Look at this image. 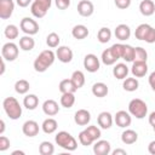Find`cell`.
Instances as JSON below:
<instances>
[{
  "label": "cell",
  "instance_id": "1",
  "mask_svg": "<svg viewBox=\"0 0 155 155\" xmlns=\"http://www.w3.org/2000/svg\"><path fill=\"white\" fill-rule=\"evenodd\" d=\"M56 59V53L52 50H44L40 52V54L35 58L34 61V69L38 73H44L46 71L54 62Z\"/></svg>",
  "mask_w": 155,
  "mask_h": 155
},
{
  "label": "cell",
  "instance_id": "5",
  "mask_svg": "<svg viewBox=\"0 0 155 155\" xmlns=\"http://www.w3.org/2000/svg\"><path fill=\"white\" fill-rule=\"evenodd\" d=\"M128 113L136 119H144L148 114V105L140 98H133L128 103Z\"/></svg>",
  "mask_w": 155,
  "mask_h": 155
},
{
  "label": "cell",
  "instance_id": "50",
  "mask_svg": "<svg viewBox=\"0 0 155 155\" xmlns=\"http://www.w3.org/2000/svg\"><path fill=\"white\" fill-rule=\"evenodd\" d=\"M111 154H113V155H119V154H121V155H126L127 153H126V150H124V149H115V150L111 151Z\"/></svg>",
  "mask_w": 155,
  "mask_h": 155
},
{
  "label": "cell",
  "instance_id": "31",
  "mask_svg": "<svg viewBox=\"0 0 155 155\" xmlns=\"http://www.w3.org/2000/svg\"><path fill=\"white\" fill-rule=\"evenodd\" d=\"M111 39V30L108 28V27H103L98 30L97 33V40L101 42V44H107L109 42Z\"/></svg>",
  "mask_w": 155,
  "mask_h": 155
},
{
  "label": "cell",
  "instance_id": "15",
  "mask_svg": "<svg viewBox=\"0 0 155 155\" xmlns=\"http://www.w3.org/2000/svg\"><path fill=\"white\" fill-rule=\"evenodd\" d=\"M22 132L27 137H35L39 133V124L34 120H27L22 126Z\"/></svg>",
  "mask_w": 155,
  "mask_h": 155
},
{
  "label": "cell",
  "instance_id": "4",
  "mask_svg": "<svg viewBox=\"0 0 155 155\" xmlns=\"http://www.w3.org/2000/svg\"><path fill=\"white\" fill-rule=\"evenodd\" d=\"M134 36L138 40L145 41L148 44H154L155 42V28L147 23H142L136 28Z\"/></svg>",
  "mask_w": 155,
  "mask_h": 155
},
{
  "label": "cell",
  "instance_id": "24",
  "mask_svg": "<svg viewBox=\"0 0 155 155\" xmlns=\"http://www.w3.org/2000/svg\"><path fill=\"white\" fill-rule=\"evenodd\" d=\"M108 92H109V88L104 82H96L92 86V94L94 97L103 98V97H105L108 94Z\"/></svg>",
  "mask_w": 155,
  "mask_h": 155
},
{
  "label": "cell",
  "instance_id": "35",
  "mask_svg": "<svg viewBox=\"0 0 155 155\" xmlns=\"http://www.w3.org/2000/svg\"><path fill=\"white\" fill-rule=\"evenodd\" d=\"M75 103V96L74 93H62V97H61V105L63 108H71Z\"/></svg>",
  "mask_w": 155,
  "mask_h": 155
},
{
  "label": "cell",
  "instance_id": "46",
  "mask_svg": "<svg viewBox=\"0 0 155 155\" xmlns=\"http://www.w3.org/2000/svg\"><path fill=\"white\" fill-rule=\"evenodd\" d=\"M54 5L59 10H67L70 6V0H54Z\"/></svg>",
  "mask_w": 155,
  "mask_h": 155
},
{
  "label": "cell",
  "instance_id": "30",
  "mask_svg": "<svg viewBox=\"0 0 155 155\" xmlns=\"http://www.w3.org/2000/svg\"><path fill=\"white\" fill-rule=\"evenodd\" d=\"M122 87L127 92H133V91H137L138 90L139 82H138L137 78H126V79H124Z\"/></svg>",
  "mask_w": 155,
  "mask_h": 155
},
{
  "label": "cell",
  "instance_id": "19",
  "mask_svg": "<svg viewBox=\"0 0 155 155\" xmlns=\"http://www.w3.org/2000/svg\"><path fill=\"white\" fill-rule=\"evenodd\" d=\"M42 111L47 115V116H54L58 114L59 111V107L58 103L53 99H46L42 104Z\"/></svg>",
  "mask_w": 155,
  "mask_h": 155
},
{
  "label": "cell",
  "instance_id": "51",
  "mask_svg": "<svg viewBox=\"0 0 155 155\" xmlns=\"http://www.w3.org/2000/svg\"><path fill=\"white\" fill-rule=\"evenodd\" d=\"M149 124H150L151 126L155 125V111H151V113H150V115H149Z\"/></svg>",
  "mask_w": 155,
  "mask_h": 155
},
{
  "label": "cell",
  "instance_id": "48",
  "mask_svg": "<svg viewBox=\"0 0 155 155\" xmlns=\"http://www.w3.org/2000/svg\"><path fill=\"white\" fill-rule=\"evenodd\" d=\"M33 0H16V4L19 6V7H27L29 5H31Z\"/></svg>",
  "mask_w": 155,
  "mask_h": 155
},
{
  "label": "cell",
  "instance_id": "39",
  "mask_svg": "<svg viewBox=\"0 0 155 155\" xmlns=\"http://www.w3.org/2000/svg\"><path fill=\"white\" fill-rule=\"evenodd\" d=\"M59 42H61V38L57 33H50L46 38V44L48 47L51 48H56L59 46Z\"/></svg>",
  "mask_w": 155,
  "mask_h": 155
},
{
  "label": "cell",
  "instance_id": "49",
  "mask_svg": "<svg viewBox=\"0 0 155 155\" xmlns=\"http://www.w3.org/2000/svg\"><path fill=\"white\" fill-rule=\"evenodd\" d=\"M148 151L151 154V155H155V140H151L148 145Z\"/></svg>",
  "mask_w": 155,
  "mask_h": 155
},
{
  "label": "cell",
  "instance_id": "20",
  "mask_svg": "<svg viewBox=\"0 0 155 155\" xmlns=\"http://www.w3.org/2000/svg\"><path fill=\"white\" fill-rule=\"evenodd\" d=\"M114 34L116 36V39H119L120 41H126L127 39H130L131 36V29L127 24H119L115 30H114Z\"/></svg>",
  "mask_w": 155,
  "mask_h": 155
},
{
  "label": "cell",
  "instance_id": "45",
  "mask_svg": "<svg viewBox=\"0 0 155 155\" xmlns=\"http://www.w3.org/2000/svg\"><path fill=\"white\" fill-rule=\"evenodd\" d=\"M10 148V139L5 136L0 137V151H5Z\"/></svg>",
  "mask_w": 155,
  "mask_h": 155
},
{
  "label": "cell",
  "instance_id": "21",
  "mask_svg": "<svg viewBox=\"0 0 155 155\" xmlns=\"http://www.w3.org/2000/svg\"><path fill=\"white\" fill-rule=\"evenodd\" d=\"M139 11L145 17L153 16L155 12V2L153 0H142L139 4Z\"/></svg>",
  "mask_w": 155,
  "mask_h": 155
},
{
  "label": "cell",
  "instance_id": "34",
  "mask_svg": "<svg viewBox=\"0 0 155 155\" xmlns=\"http://www.w3.org/2000/svg\"><path fill=\"white\" fill-rule=\"evenodd\" d=\"M29 88H30V84L24 79L17 80L15 84V91L19 94H25L29 91Z\"/></svg>",
  "mask_w": 155,
  "mask_h": 155
},
{
  "label": "cell",
  "instance_id": "11",
  "mask_svg": "<svg viewBox=\"0 0 155 155\" xmlns=\"http://www.w3.org/2000/svg\"><path fill=\"white\" fill-rule=\"evenodd\" d=\"M15 10L13 0H0V18L8 19Z\"/></svg>",
  "mask_w": 155,
  "mask_h": 155
},
{
  "label": "cell",
  "instance_id": "13",
  "mask_svg": "<svg viewBox=\"0 0 155 155\" xmlns=\"http://www.w3.org/2000/svg\"><path fill=\"white\" fill-rule=\"evenodd\" d=\"M93 153L96 155H108L111 153V145L108 140L98 139L94 142L93 145Z\"/></svg>",
  "mask_w": 155,
  "mask_h": 155
},
{
  "label": "cell",
  "instance_id": "52",
  "mask_svg": "<svg viewBox=\"0 0 155 155\" xmlns=\"http://www.w3.org/2000/svg\"><path fill=\"white\" fill-rule=\"evenodd\" d=\"M0 125H1V128H0V134H2V133H4V131H5V121H4V120H1V121H0Z\"/></svg>",
  "mask_w": 155,
  "mask_h": 155
},
{
  "label": "cell",
  "instance_id": "7",
  "mask_svg": "<svg viewBox=\"0 0 155 155\" xmlns=\"http://www.w3.org/2000/svg\"><path fill=\"white\" fill-rule=\"evenodd\" d=\"M19 28H21V30L25 35H35L39 31V24H38V22L35 19L30 18V17L22 18V21L19 23Z\"/></svg>",
  "mask_w": 155,
  "mask_h": 155
},
{
  "label": "cell",
  "instance_id": "8",
  "mask_svg": "<svg viewBox=\"0 0 155 155\" xmlns=\"http://www.w3.org/2000/svg\"><path fill=\"white\" fill-rule=\"evenodd\" d=\"M1 56L5 61H8V62L15 61L18 57V46L12 41L4 44L1 48Z\"/></svg>",
  "mask_w": 155,
  "mask_h": 155
},
{
  "label": "cell",
  "instance_id": "28",
  "mask_svg": "<svg viewBox=\"0 0 155 155\" xmlns=\"http://www.w3.org/2000/svg\"><path fill=\"white\" fill-rule=\"evenodd\" d=\"M23 105L24 108H27L28 110H34L36 109V107L39 105V98L36 94H27L24 98H23Z\"/></svg>",
  "mask_w": 155,
  "mask_h": 155
},
{
  "label": "cell",
  "instance_id": "37",
  "mask_svg": "<svg viewBox=\"0 0 155 155\" xmlns=\"http://www.w3.org/2000/svg\"><path fill=\"white\" fill-rule=\"evenodd\" d=\"M4 34H5V36L7 39H10V41H12V40L18 38L19 30H18V28L15 24H8V25H6V28L4 30Z\"/></svg>",
  "mask_w": 155,
  "mask_h": 155
},
{
  "label": "cell",
  "instance_id": "32",
  "mask_svg": "<svg viewBox=\"0 0 155 155\" xmlns=\"http://www.w3.org/2000/svg\"><path fill=\"white\" fill-rule=\"evenodd\" d=\"M101 59H102V62H103L105 65H113V64H115L116 61H117V58L114 56V53H113V51L110 50V47L107 48V50H104V51L102 52Z\"/></svg>",
  "mask_w": 155,
  "mask_h": 155
},
{
  "label": "cell",
  "instance_id": "54",
  "mask_svg": "<svg viewBox=\"0 0 155 155\" xmlns=\"http://www.w3.org/2000/svg\"><path fill=\"white\" fill-rule=\"evenodd\" d=\"M17 154H19V155H24V151H21V150H15V151L12 153V155H17Z\"/></svg>",
  "mask_w": 155,
  "mask_h": 155
},
{
  "label": "cell",
  "instance_id": "22",
  "mask_svg": "<svg viewBox=\"0 0 155 155\" xmlns=\"http://www.w3.org/2000/svg\"><path fill=\"white\" fill-rule=\"evenodd\" d=\"M128 67L125 64V63H117L114 68H113V75L119 79V80H124L127 78L128 75Z\"/></svg>",
  "mask_w": 155,
  "mask_h": 155
},
{
  "label": "cell",
  "instance_id": "14",
  "mask_svg": "<svg viewBox=\"0 0 155 155\" xmlns=\"http://www.w3.org/2000/svg\"><path fill=\"white\" fill-rule=\"evenodd\" d=\"M73 54L74 53H73L71 48L68 46H58V48L56 51V57L62 63H70L73 59Z\"/></svg>",
  "mask_w": 155,
  "mask_h": 155
},
{
  "label": "cell",
  "instance_id": "55",
  "mask_svg": "<svg viewBox=\"0 0 155 155\" xmlns=\"http://www.w3.org/2000/svg\"><path fill=\"white\" fill-rule=\"evenodd\" d=\"M153 130H154V132H155V125H154V126H153Z\"/></svg>",
  "mask_w": 155,
  "mask_h": 155
},
{
  "label": "cell",
  "instance_id": "38",
  "mask_svg": "<svg viewBox=\"0 0 155 155\" xmlns=\"http://www.w3.org/2000/svg\"><path fill=\"white\" fill-rule=\"evenodd\" d=\"M121 58L126 62H133L134 61V47L131 45H124V52H122Z\"/></svg>",
  "mask_w": 155,
  "mask_h": 155
},
{
  "label": "cell",
  "instance_id": "25",
  "mask_svg": "<svg viewBox=\"0 0 155 155\" xmlns=\"http://www.w3.org/2000/svg\"><path fill=\"white\" fill-rule=\"evenodd\" d=\"M71 35H73L74 39L82 40V39H85V38L88 36V29L84 24H78V25H75L71 29Z\"/></svg>",
  "mask_w": 155,
  "mask_h": 155
},
{
  "label": "cell",
  "instance_id": "43",
  "mask_svg": "<svg viewBox=\"0 0 155 155\" xmlns=\"http://www.w3.org/2000/svg\"><path fill=\"white\" fill-rule=\"evenodd\" d=\"M110 50L113 51L114 56L117 59H120L122 57V52H124V44H114L110 46Z\"/></svg>",
  "mask_w": 155,
  "mask_h": 155
},
{
  "label": "cell",
  "instance_id": "42",
  "mask_svg": "<svg viewBox=\"0 0 155 155\" xmlns=\"http://www.w3.org/2000/svg\"><path fill=\"white\" fill-rule=\"evenodd\" d=\"M88 133H90V136L94 139V142L96 140H98L99 138H101V136H102V133H101V130L97 127V126H94V125H91V126H87L86 128H85Z\"/></svg>",
  "mask_w": 155,
  "mask_h": 155
},
{
  "label": "cell",
  "instance_id": "18",
  "mask_svg": "<svg viewBox=\"0 0 155 155\" xmlns=\"http://www.w3.org/2000/svg\"><path fill=\"white\" fill-rule=\"evenodd\" d=\"M113 121H114L113 115L109 111H102L97 117V122H98L99 127L103 130H109L113 125Z\"/></svg>",
  "mask_w": 155,
  "mask_h": 155
},
{
  "label": "cell",
  "instance_id": "23",
  "mask_svg": "<svg viewBox=\"0 0 155 155\" xmlns=\"http://www.w3.org/2000/svg\"><path fill=\"white\" fill-rule=\"evenodd\" d=\"M59 92L61 93H75V91L78 90L76 86L74 85V82L71 81V79H63L59 82Z\"/></svg>",
  "mask_w": 155,
  "mask_h": 155
},
{
  "label": "cell",
  "instance_id": "41",
  "mask_svg": "<svg viewBox=\"0 0 155 155\" xmlns=\"http://www.w3.org/2000/svg\"><path fill=\"white\" fill-rule=\"evenodd\" d=\"M148 59V53L145 51V48L138 46L134 47V61H142V62H147ZM133 61V62H134Z\"/></svg>",
  "mask_w": 155,
  "mask_h": 155
},
{
  "label": "cell",
  "instance_id": "40",
  "mask_svg": "<svg viewBox=\"0 0 155 155\" xmlns=\"http://www.w3.org/2000/svg\"><path fill=\"white\" fill-rule=\"evenodd\" d=\"M79 142H80L82 145L88 147V145H91V144L94 143V139L90 136V133H88L86 130H84V131H81V132L79 133Z\"/></svg>",
  "mask_w": 155,
  "mask_h": 155
},
{
  "label": "cell",
  "instance_id": "44",
  "mask_svg": "<svg viewBox=\"0 0 155 155\" xmlns=\"http://www.w3.org/2000/svg\"><path fill=\"white\" fill-rule=\"evenodd\" d=\"M114 2H115V6L120 10L128 8L131 5V0H114Z\"/></svg>",
  "mask_w": 155,
  "mask_h": 155
},
{
  "label": "cell",
  "instance_id": "47",
  "mask_svg": "<svg viewBox=\"0 0 155 155\" xmlns=\"http://www.w3.org/2000/svg\"><path fill=\"white\" fill-rule=\"evenodd\" d=\"M148 81H149V85H150L151 90H153V91H155V70H154L153 73H150Z\"/></svg>",
  "mask_w": 155,
  "mask_h": 155
},
{
  "label": "cell",
  "instance_id": "9",
  "mask_svg": "<svg viewBox=\"0 0 155 155\" xmlns=\"http://www.w3.org/2000/svg\"><path fill=\"white\" fill-rule=\"evenodd\" d=\"M99 67H101V62H99V58L93 54V53H88L85 56L84 58V68L88 71V73H96L99 70Z\"/></svg>",
  "mask_w": 155,
  "mask_h": 155
},
{
  "label": "cell",
  "instance_id": "16",
  "mask_svg": "<svg viewBox=\"0 0 155 155\" xmlns=\"http://www.w3.org/2000/svg\"><path fill=\"white\" fill-rule=\"evenodd\" d=\"M78 12L82 17H90L94 12V6L90 0H81L78 4Z\"/></svg>",
  "mask_w": 155,
  "mask_h": 155
},
{
  "label": "cell",
  "instance_id": "29",
  "mask_svg": "<svg viewBox=\"0 0 155 155\" xmlns=\"http://www.w3.org/2000/svg\"><path fill=\"white\" fill-rule=\"evenodd\" d=\"M35 46V41L31 35H24L19 39V47L23 51H31Z\"/></svg>",
  "mask_w": 155,
  "mask_h": 155
},
{
  "label": "cell",
  "instance_id": "17",
  "mask_svg": "<svg viewBox=\"0 0 155 155\" xmlns=\"http://www.w3.org/2000/svg\"><path fill=\"white\" fill-rule=\"evenodd\" d=\"M74 121L79 126H86L91 121V114L86 109H79L74 114Z\"/></svg>",
  "mask_w": 155,
  "mask_h": 155
},
{
  "label": "cell",
  "instance_id": "6",
  "mask_svg": "<svg viewBox=\"0 0 155 155\" xmlns=\"http://www.w3.org/2000/svg\"><path fill=\"white\" fill-rule=\"evenodd\" d=\"M52 5V0H33L30 5V12L35 18H42Z\"/></svg>",
  "mask_w": 155,
  "mask_h": 155
},
{
  "label": "cell",
  "instance_id": "53",
  "mask_svg": "<svg viewBox=\"0 0 155 155\" xmlns=\"http://www.w3.org/2000/svg\"><path fill=\"white\" fill-rule=\"evenodd\" d=\"M5 73V59L2 58V61H1V71H0V74L2 75Z\"/></svg>",
  "mask_w": 155,
  "mask_h": 155
},
{
  "label": "cell",
  "instance_id": "2",
  "mask_svg": "<svg viewBox=\"0 0 155 155\" xmlns=\"http://www.w3.org/2000/svg\"><path fill=\"white\" fill-rule=\"evenodd\" d=\"M2 107L6 115L11 120H17L22 116V107L15 97H6L2 101Z\"/></svg>",
  "mask_w": 155,
  "mask_h": 155
},
{
  "label": "cell",
  "instance_id": "27",
  "mask_svg": "<svg viewBox=\"0 0 155 155\" xmlns=\"http://www.w3.org/2000/svg\"><path fill=\"white\" fill-rule=\"evenodd\" d=\"M137 139H138V133L133 130L128 128V130H125L121 133V140H122L124 144H128V145L133 144V143L137 142Z\"/></svg>",
  "mask_w": 155,
  "mask_h": 155
},
{
  "label": "cell",
  "instance_id": "33",
  "mask_svg": "<svg viewBox=\"0 0 155 155\" xmlns=\"http://www.w3.org/2000/svg\"><path fill=\"white\" fill-rule=\"evenodd\" d=\"M71 81L74 82V85L76 86V88H81L84 85H85V74L81 71V70H75L73 74H71Z\"/></svg>",
  "mask_w": 155,
  "mask_h": 155
},
{
  "label": "cell",
  "instance_id": "36",
  "mask_svg": "<svg viewBox=\"0 0 155 155\" xmlns=\"http://www.w3.org/2000/svg\"><path fill=\"white\" fill-rule=\"evenodd\" d=\"M39 153L41 155H52L54 153V147H53V144L51 142L44 140L39 145Z\"/></svg>",
  "mask_w": 155,
  "mask_h": 155
},
{
  "label": "cell",
  "instance_id": "3",
  "mask_svg": "<svg viewBox=\"0 0 155 155\" xmlns=\"http://www.w3.org/2000/svg\"><path fill=\"white\" fill-rule=\"evenodd\" d=\"M54 140L57 143V145H59L61 148L68 150V151H74L78 148V142L76 139L67 131H59L56 137Z\"/></svg>",
  "mask_w": 155,
  "mask_h": 155
},
{
  "label": "cell",
  "instance_id": "26",
  "mask_svg": "<svg viewBox=\"0 0 155 155\" xmlns=\"http://www.w3.org/2000/svg\"><path fill=\"white\" fill-rule=\"evenodd\" d=\"M57 127H58V122H57L53 117H47V119H45L44 122H42V125H41L42 131H44L45 133H47V134H51V133L56 132V131H57Z\"/></svg>",
  "mask_w": 155,
  "mask_h": 155
},
{
  "label": "cell",
  "instance_id": "12",
  "mask_svg": "<svg viewBox=\"0 0 155 155\" xmlns=\"http://www.w3.org/2000/svg\"><path fill=\"white\" fill-rule=\"evenodd\" d=\"M131 73H132V75L134 78H143V76H145V74L148 73V64H147V62H142V61L132 62Z\"/></svg>",
  "mask_w": 155,
  "mask_h": 155
},
{
  "label": "cell",
  "instance_id": "10",
  "mask_svg": "<svg viewBox=\"0 0 155 155\" xmlns=\"http://www.w3.org/2000/svg\"><path fill=\"white\" fill-rule=\"evenodd\" d=\"M114 121H115V124L119 127L126 128V127H128L131 125L132 117H131V114L128 111H126V110H119L115 114V116H114Z\"/></svg>",
  "mask_w": 155,
  "mask_h": 155
}]
</instances>
